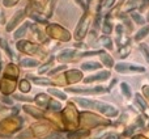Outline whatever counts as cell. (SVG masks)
<instances>
[{
    "mask_svg": "<svg viewBox=\"0 0 149 139\" xmlns=\"http://www.w3.org/2000/svg\"><path fill=\"white\" fill-rule=\"evenodd\" d=\"M76 102H79L81 106L84 108H93L95 110L103 113L107 117H115L118 114L116 108H114L110 104H105L101 102V101H92V100H86V98H76Z\"/></svg>",
    "mask_w": 149,
    "mask_h": 139,
    "instance_id": "cell-1",
    "label": "cell"
},
{
    "mask_svg": "<svg viewBox=\"0 0 149 139\" xmlns=\"http://www.w3.org/2000/svg\"><path fill=\"white\" fill-rule=\"evenodd\" d=\"M47 32H49V34L51 37L58 38V39H62V41H70V38H71V34L68 33L65 29H63L62 26L56 25V24L50 25L49 28H47Z\"/></svg>",
    "mask_w": 149,
    "mask_h": 139,
    "instance_id": "cell-2",
    "label": "cell"
},
{
    "mask_svg": "<svg viewBox=\"0 0 149 139\" xmlns=\"http://www.w3.org/2000/svg\"><path fill=\"white\" fill-rule=\"evenodd\" d=\"M76 116H77V113H76V110H74V108L72 106V104H70V105L65 108V110H64V119H65V125L67 126H71V127H74L77 125V121H74L76 119Z\"/></svg>",
    "mask_w": 149,
    "mask_h": 139,
    "instance_id": "cell-3",
    "label": "cell"
},
{
    "mask_svg": "<svg viewBox=\"0 0 149 139\" xmlns=\"http://www.w3.org/2000/svg\"><path fill=\"white\" fill-rule=\"evenodd\" d=\"M106 88L105 87H94V88H67V92H73V93H85V95H92V93H103L106 92Z\"/></svg>",
    "mask_w": 149,
    "mask_h": 139,
    "instance_id": "cell-4",
    "label": "cell"
},
{
    "mask_svg": "<svg viewBox=\"0 0 149 139\" xmlns=\"http://www.w3.org/2000/svg\"><path fill=\"white\" fill-rule=\"evenodd\" d=\"M115 70L118 72H144L145 68L143 66H136V65H130V63H118L115 66Z\"/></svg>",
    "mask_w": 149,
    "mask_h": 139,
    "instance_id": "cell-5",
    "label": "cell"
},
{
    "mask_svg": "<svg viewBox=\"0 0 149 139\" xmlns=\"http://www.w3.org/2000/svg\"><path fill=\"white\" fill-rule=\"evenodd\" d=\"M25 17V11L24 9H20V11H17V12L13 15V17L9 20V22H8V25H7V32H12L13 29L16 28V26L18 25V24L22 21V18Z\"/></svg>",
    "mask_w": 149,
    "mask_h": 139,
    "instance_id": "cell-6",
    "label": "cell"
},
{
    "mask_svg": "<svg viewBox=\"0 0 149 139\" xmlns=\"http://www.w3.org/2000/svg\"><path fill=\"white\" fill-rule=\"evenodd\" d=\"M110 76V72L109 71H102L97 75H92V76H88L84 79V83H92V81H103L107 77Z\"/></svg>",
    "mask_w": 149,
    "mask_h": 139,
    "instance_id": "cell-7",
    "label": "cell"
},
{
    "mask_svg": "<svg viewBox=\"0 0 149 139\" xmlns=\"http://www.w3.org/2000/svg\"><path fill=\"white\" fill-rule=\"evenodd\" d=\"M88 24H89V21H88V18H82L81 22L79 24V28H77L76 30V39H81L82 37H85V34H86V30H88Z\"/></svg>",
    "mask_w": 149,
    "mask_h": 139,
    "instance_id": "cell-8",
    "label": "cell"
},
{
    "mask_svg": "<svg viewBox=\"0 0 149 139\" xmlns=\"http://www.w3.org/2000/svg\"><path fill=\"white\" fill-rule=\"evenodd\" d=\"M18 49L21 50V51H25V53H36L37 51V49H38V46H36V45H31L30 42H26V41H24V42H18Z\"/></svg>",
    "mask_w": 149,
    "mask_h": 139,
    "instance_id": "cell-9",
    "label": "cell"
},
{
    "mask_svg": "<svg viewBox=\"0 0 149 139\" xmlns=\"http://www.w3.org/2000/svg\"><path fill=\"white\" fill-rule=\"evenodd\" d=\"M13 88H15V81H8L7 79H3L1 83H0V89H1V92L5 93V95L12 92Z\"/></svg>",
    "mask_w": 149,
    "mask_h": 139,
    "instance_id": "cell-10",
    "label": "cell"
},
{
    "mask_svg": "<svg viewBox=\"0 0 149 139\" xmlns=\"http://www.w3.org/2000/svg\"><path fill=\"white\" fill-rule=\"evenodd\" d=\"M24 110L26 113H29L30 116H33L34 118H43V113H42L39 109L37 108H33V106H29V105H25L24 106Z\"/></svg>",
    "mask_w": 149,
    "mask_h": 139,
    "instance_id": "cell-11",
    "label": "cell"
},
{
    "mask_svg": "<svg viewBox=\"0 0 149 139\" xmlns=\"http://www.w3.org/2000/svg\"><path fill=\"white\" fill-rule=\"evenodd\" d=\"M67 77H68V80H70V81L76 83V81H79L82 76H81V72H80V71L73 70V71H68L67 72Z\"/></svg>",
    "mask_w": 149,
    "mask_h": 139,
    "instance_id": "cell-12",
    "label": "cell"
},
{
    "mask_svg": "<svg viewBox=\"0 0 149 139\" xmlns=\"http://www.w3.org/2000/svg\"><path fill=\"white\" fill-rule=\"evenodd\" d=\"M38 65H39L38 60H37V59H31V58H25V59L21 60V66H22V67H26V68L37 67Z\"/></svg>",
    "mask_w": 149,
    "mask_h": 139,
    "instance_id": "cell-13",
    "label": "cell"
},
{
    "mask_svg": "<svg viewBox=\"0 0 149 139\" xmlns=\"http://www.w3.org/2000/svg\"><path fill=\"white\" fill-rule=\"evenodd\" d=\"M76 54L74 50H63L59 54V60H70L72 59V57Z\"/></svg>",
    "mask_w": 149,
    "mask_h": 139,
    "instance_id": "cell-14",
    "label": "cell"
},
{
    "mask_svg": "<svg viewBox=\"0 0 149 139\" xmlns=\"http://www.w3.org/2000/svg\"><path fill=\"white\" fill-rule=\"evenodd\" d=\"M84 116L86 117V118H89V119H90V124L88 125V126H90V127H92V126H94V125L103 124V122H105L102 118H100V117H95V116H93V114H88V113H85ZM105 124H106V122H105Z\"/></svg>",
    "mask_w": 149,
    "mask_h": 139,
    "instance_id": "cell-15",
    "label": "cell"
},
{
    "mask_svg": "<svg viewBox=\"0 0 149 139\" xmlns=\"http://www.w3.org/2000/svg\"><path fill=\"white\" fill-rule=\"evenodd\" d=\"M34 100H36V102L38 104L39 106H42V108H45L46 104L49 102V98H47V96L45 95V93H39V95H37V97L34 98Z\"/></svg>",
    "mask_w": 149,
    "mask_h": 139,
    "instance_id": "cell-16",
    "label": "cell"
},
{
    "mask_svg": "<svg viewBox=\"0 0 149 139\" xmlns=\"http://www.w3.org/2000/svg\"><path fill=\"white\" fill-rule=\"evenodd\" d=\"M81 68L84 70V71H89V70H100L101 65L98 62H86L81 66Z\"/></svg>",
    "mask_w": 149,
    "mask_h": 139,
    "instance_id": "cell-17",
    "label": "cell"
},
{
    "mask_svg": "<svg viewBox=\"0 0 149 139\" xmlns=\"http://www.w3.org/2000/svg\"><path fill=\"white\" fill-rule=\"evenodd\" d=\"M28 28H29V24H28V22L22 24V26H21V28L15 33V36H13V37H15V39H18V38H21V37L25 36L26 29H28Z\"/></svg>",
    "mask_w": 149,
    "mask_h": 139,
    "instance_id": "cell-18",
    "label": "cell"
},
{
    "mask_svg": "<svg viewBox=\"0 0 149 139\" xmlns=\"http://www.w3.org/2000/svg\"><path fill=\"white\" fill-rule=\"evenodd\" d=\"M101 60H102V63L105 65V67H113V65H114L113 58H111L109 54H102L101 55Z\"/></svg>",
    "mask_w": 149,
    "mask_h": 139,
    "instance_id": "cell-19",
    "label": "cell"
},
{
    "mask_svg": "<svg viewBox=\"0 0 149 139\" xmlns=\"http://www.w3.org/2000/svg\"><path fill=\"white\" fill-rule=\"evenodd\" d=\"M149 33V25H147V26H144L143 29H140L139 32L136 33V36H135V39L136 41H140V39H143L145 36Z\"/></svg>",
    "mask_w": 149,
    "mask_h": 139,
    "instance_id": "cell-20",
    "label": "cell"
},
{
    "mask_svg": "<svg viewBox=\"0 0 149 139\" xmlns=\"http://www.w3.org/2000/svg\"><path fill=\"white\" fill-rule=\"evenodd\" d=\"M49 93L56 96V97L60 98V100H65V98H67V95H65L64 92H62V91H58V89H55V88H49Z\"/></svg>",
    "mask_w": 149,
    "mask_h": 139,
    "instance_id": "cell-21",
    "label": "cell"
},
{
    "mask_svg": "<svg viewBox=\"0 0 149 139\" xmlns=\"http://www.w3.org/2000/svg\"><path fill=\"white\" fill-rule=\"evenodd\" d=\"M120 88H122V93H123V95L126 96L127 98H131L132 92H131V89H130V85L127 84V83H122V84H120Z\"/></svg>",
    "mask_w": 149,
    "mask_h": 139,
    "instance_id": "cell-22",
    "label": "cell"
},
{
    "mask_svg": "<svg viewBox=\"0 0 149 139\" xmlns=\"http://www.w3.org/2000/svg\"><path fill=\"white\" fill-rule=\"evenodd\" d=\"M31 137H33L31 130H24V131H21L18 135H16L15 139H31Z\"/></svg>",
    "mask_w": 149,
    "mask_h": 139,
    "instance_id": "cell-23",
    "label": "cell"
},
{
    "mask_svg": "<svg viewBox=\"0 0 149 139\" xmlns=\"http://www.w3.org/2000/svg\"><path fill=\"white\" fill-rule=\"evenodd\" d=\"M89 134V131H76V133H72V134L68 135L70 139H81L82 137H86Z\"/></svg>",
    "mask_w": 149,
    "mask_h": 139,
    "instance_id": "cell-24",
    "label": "cell"
},
{
    "mask_svg": "<svg viewBox=\"0 0 149 139\" xmlns=\"http://www.w3.org/2000/svg\"><path fill=\"white\" fill-rule=\"evenodd\" d=\"M31 80H33L36 84H42V85H50L51 84V80H49V79H39V77L31 76Z\"/></svg>",
    "mask_w": 149,
    "mask_h": 139,
    "instance_id": "cell-25",
    "label": "cell"
},
{
    "mask_svg": "<svg viewBox=\"0 0 149 139\" xmlns=\"http://www.w3.org/2000/svg\"><path fill=\"white\" fill-rule=\"evenodd\" d=\"M20 89H21V92H24V93H26V92H29V91H30V84H29L28 80H21Z\"/></svg>",
    "mask_w": 149,
    "mask_h": 139,
    "instance_id": "cell-26",
    "label": "cell"
},
{
    "mask_svg": "<svg viewBox=\"0 0 149 139\" xmlns=\"http://www.w3.org/2000/svg\"><path fill=\"white\" fill-rule=\"evenodd\" d=\"M0 45H1V47H3V49H4V50H5V51H7V54L9 55L10 58H13V57H15V54H13V51H12V50L9 49V47H8V44H7V41H4V39H0Z\"/></svg>",
    "mask_w": 149,
    "mask_h": 139,
    "instance_id": "cell-27",
    "label": "cell"
},
{
    "mask_svg": "<svg viewBox=\"0 0 149 139\" xmlns=\"http://www.w3.org/2000/svg\"><path fill=\"white\" fill-rule=\"evenodd\" d=\"M136 101L140 104V106H141V109H143V110H145V112H147L148 109H149V108H148V105H147V102H145V101L143 100V97L139 95V93H137V95H136Z\"/></svg>",
    "mask_w": 149,
    "mask_h": 139,
    "instance_id": "cell-28",
    "label": "cell"
},
{
    "mask_svg": "<svg viewBox=\"0 0 149 139\" xmlns=\"http://www.w3.org/2000/svg\"><path fill=\"white\" fill-rule=\"evenodd\" d=\"M131 17L134 18V21L136 24H144V18L141 17V16H140V13H137V12H134L131 15Z\"/></svg>",
    "mask_w": 149,
    "mask_h": 139,
    "instance_id": "cell-29",
    "label": "cell"
},
{
    "mask_svg": "<svg viewBox=\"0 0 149 139\" xmlns=\"http://www.w3.org/2000/svg\"><path fill=\"white\" fill-rule=\"evenodd\" d=\"M140 50H141L143 55L145 57V59H147V62L149 63V47L147 45H140Z\"/></svg>",
    "mask_w": 149,
    "mask_h": 139,
    "instance_id": "cell-30",
    "label": "cell"
},
{
    "mask_svg": "<svg viewBox=\"0 0 149 139\" xmlns=\"http://www.w3.org/2000/svg\"><path fill=\"white\" fill-rule=\"evenodd\" d=\"M50 108H51V110H60L62 105H60V102H58V101L51 100L50 101Z\"/></svg>",
    "mask_w": 149,
    "mask_h": 139,
    "instance_id": "cell-31",
    "label": "cell"
},
{
    "mask_svg": "<svg viewBox=\"0 0 149 139\" xmlns=\"http://www.w3.org/2000/svg\"><path fill=\"white\" fill-rule=\"evenodd\" d=\"M18 3V0H3V4L5 5V7H13V5H16Z\"/></svg>",
    "mask_w": 149,
    "mask_h": 139,
    "instance_id": "cell-32",
    "label": "cell"
},
{
    "mask_svg": "<svg viewBox=\"0 0 149 139\" xmlns=\"http://www.w3.org/2000/svg\"><path fill=\"white\" fill-rule=\"evenodd\" d=\"M13 97H15L16 100H18V101H31L33 100L31 97H26V96H22V95H15Z\"/></svg>",
    "mask_w": 149,
    "mask_h": 139,
    "instance_id": "cell-33",
    "label": "cell"
},
{
    "mask_svg": "<svg viewBox=\"0 0 149 139\" xmlns=\"http://www.w3.org/2000/svg\"><path fill=\"white\" fill-rule=\"evenodd\" d=\"M101 41H102L103 45H106V47H107V49H111V47H113V44H111V41H110V38H109V37H103Z\"/></svg>",
    "mask_w": 149,
    "mask_h": 139,
    "instance_id": "cell-34",
    "label": "cell"
},
{
    "mask_svg": "<svg viewBox=\"0 0 149 139\" xmlns=\"http://www.w3.org/2000/svg\"><path fill=\"white\" fill-rule=\"evenodd\" d=\"M103 32H105L106 34H109L111 32V25H110V22H109L107 20L103 22Z\"/></svg>",
    "mask_w": 149,
    "mask_h": 139,
    "instance_id": "cell-35",
    "label": "cell"
},
{
    "mask_svg": "<svg viewBox=\"0 0 149 139\" xmlns=\"http://www.w3.org/2000/svg\"><path fill=\"white\" fill-rule=\"evenodd\" d=\"M114 1H115V0H105V3H103V5H105L106 8H110L111 5L114 4Z\"/></svg>",
    "mask_w": 149,
    "mask_h": 139,
    "instance_id": "cell-36",
    "label": "cell"
},
{
    "mask_svg": "<svg viewBox=\"0 0 149 139\" xmlns=\"http://www.w3.org/2000/svg\"><path fill=\"white\" fill-rule=\"evenodd\" d=\"M143 92H144V95L147 96V98L149 100V85H144V88H143Z\"/></svg>",
    "mask_w": 149,
    "mask_h": 139,
    "instance_id": "cell-37",
    "label": "cell"
},
{
    "mask_svg": "<svg viewBox=\"0 0 149 139\" xmlns=\"http://www.w3.org/2000/svg\"><path fill=\"white\" fill-rule=\"evenodd\" d=\"M0 100H1L3 102H5V104H12V100H9L8 97H4V96H1V97H0Z\"/></svg>",
    "mask_w": 149,
    "mask_h": 139,
    "instance_id": "cell-38",
    "label": "cell"
},
{
    "mask_svg": "<svg viewBox=\"0 0 149 139\" xmlns=\"http://www.w3.org/2000/svg\"><path fill=\"white\" fill-rule=\"evenodd\" d=\"M64 68H65V66H59V67H58V68L52 70V71H51V74H56L58 71H60V70H64Z\"/></svg>",
    "mask_w": 149,
    "mask_h": 139,
    "instance_id": "cell-39",
    "label": "cell"
},
{
    "mask_svg": "<svg viewBox=\"0 0 149 139\" xmlns=\"http://www.w3.org/2000/svg\"><path fill=\"white\" fill-rule=\"evenodd\" d=\"M148 4H149V0H144V3H143V5H141V9H144Z\"/></svg>",
    "mask_w": 149,
    "mask_h": 139,
    "instance_id": "cell-40",
    "label": "cell"
},
{
    "mask_svg": "<svg viewBox=\"0 0 149 139\" xmlns=\"http://www.w3.org/2000/svg\"><path fill=\"white\" fill-rule=\"evenodd\" d=\"M135 1H137V0H128V7H132Z\"/></svg>",
    "mask_w": 149,
    "mask_h": 139,
    "instance_id": "cell-41",
    "label": "cell"
},
{
    "mask_svg": "<svg viewBox=\"0 0 149 139\" xmlns=\"http://www.w3.org/2000/svg\"><path fill=\"white\" fill-rule=\"evenodd\" d=\"M140 137H141V135H140ZM141 139H145V138H144V137H141Z\"/></svg>",
    "mask_w": 149,
    "mask_h": 139,
    "instance_id": "cell-42",
    "label": "cell"
},
{
    "mask_svg": "<svg viewBox=\"0 0 149 139\" xmlns=\"http://www.w3.org/2000/svg\"><path fill=\"white\" fill-rule=\"evenodd\" d=\"M0 60H1V54H0Z\"/></svg>",
    "mask_w": 149,
    "mask_h": 139,
    "instance_id": "cell-43",
    "label": "cell"
},
{
    "mask_svg": "<svg viewBox=\"0 0 149 139\" xmlns=\"http://www.w3.org/2000/svg\"><path fill=\"white\" fill-rule=\"evenodd\" d=\"M148 21H149V16H148Z\"/></svg>",
    "mask_w": 149,
    "mask_h": 139,
    "instance_id": "cell-44",
    "label": "cell"
}]
</instances>
